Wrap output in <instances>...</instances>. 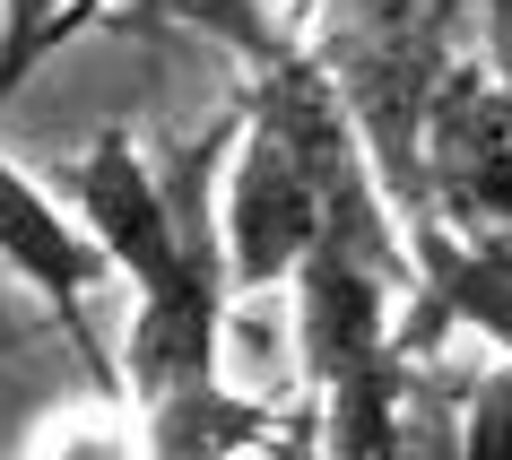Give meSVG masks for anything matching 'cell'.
<instances>
[{
  "instance_id": "obj_4",
  "label": "cell",
  "mask_w": 512,
  "mask_h": 460,
  "mask_svg": "<svg viewBox=\"0 0 512 460\" xmlns=\"http://www.w3.org/2000/svg\"><path fill=\"white\" fill-rule=\"evenodd\" d=\"M417 183H443L460 226H512V87H486V70H460L434 96Z\"/></svg>"
},
{
  "instance_id": "obj_5",
  "label": "cell",
  "mask_w": 512,
  "mask_h": 460,
  "mask_svg": "<svg viewBox=\"0 0 512 460\" xmlns=\"http://www.w3.org/2000/svg\"><path fill=\"white\" fill-rule=\"evenodd\" d=\"M226 261H191L174 287L139 296L131 330H122V382L131 400H157L174 382L217 374V339H226Z\"/></svg>"
},
{
  "instance_id": "obj_7",
  "label": "cell",
  "mask_w": 512,
  "mask_h": 460,
  "mask_svg": "<svg viewBox=\"0 0 512 460\" xmlns=\"http://www.w3.org/2000/svg\"><path fill=\"white\" fill-rule=\"evenodd\" d=\"M287 426H296L287 408L200 374V382H174L157 400H139V460H252Z\"/></svg>"
},
{
  "instance_id": "obj_10",
  "label": "cell",
  "mask_w": 512,
  "mask_h": 460,
  "mask_svg": "<svg viewBox=\"0 0 512 460\" xmlns=\"http://www.w3.org/2000/svg\"><path fill=\"white\" fill-rule=\"evenodd\" d=\"M460 460H512V356L460 391Z\"/></svg>"
},
{
  "instance_id": "obj_12",
  "label": "cell",
  "mask_w": 512,
  "mask_h": 460,
  "mask_svg": "<svg viewBox=\"0 0 512 460\" xmlns=\"http://www.w3.org/2000/svg\"><path fill=\"white\" fill-rule=\"evenodd\" d=\"M35 460H139V434H122L113 417H79V426L44 434V452Z\"/></svg>"
},
{
  "instance_id": "obj_9",
  "label": "cell",
  "mask_w": 512,
  "mask_h": 460,
  "mask_svg": "<svg viewBox=\"0 0 512 460\" xmlns=\"http://www.w3.org/2000/svg\"><path fill=\"white\" fill-rule=\"evenodd\" d=\"M61 35H79V0H0V105L35 79Z\"/></svg>"
},
{
  "instance_id": "obj_1",
  "label": "cell",
  "mask_w": 512,
  "mask_h": 460,
  "mask_svg": "<svg viewBox=\"0 0 512 460\" xmlns=\"http://www.w3.org/2000/svg\"><path fill=\"white\" fill-rule=\"evenodd\" d=\"M61 183H70V217L87 226V244L113 261V278H131V296L174 287L191 261H226L209 217L191 209V191L165 183L157 165L131 148V131H105Z\"/></svg>"
},
{
  "instance_id": "obj_13",
  "label": "cell",
  "mask_w": 512,
  "mask_h": 460,
  "mask_svg": "<svg viewBox=\"0 0 512 460\" xmlns=\"http://www.w3.org/2000/svg\"><path fill=\"white\" fill-rule=\"evenodd\" d=\"M96 9H113V0H79V27H87V18H96Z\"/></svg>"
},
{
  "instance_id": "obj_11",
  "label": "cell",
  "mask_w": 512,
  "mask_h": 460,
  "mask_svg": "<svg viewBox=\"0 0 512 460\" xmlns=\"http://www.w3.org/2000/svg\"><path fill=\"white\" fill-rule=\"evenodd\" d=\"M391 460H460V400L426 365L408 374V417H400V452Z\"/></svg>"
},
{
  "instance_id": "obj_3",
  "label": "cell",
  "mask_w": 512,
  "mask_h": 460,
  "mask_svg": "<svg viewBox=\"0 0 512 460\" xmlns=\"http://www.w3.org/2000/svg\"><path fill=\"white\" fill-rule=\"evenodd\" d=\"M400 261H374L365 244L348 235H313V252L296 261V356H304V382L322 391V382L356 374L365 356L391 348V313H400Z\"/></svg>"
},
{
  "instance_id": "obj_2",
  "label": "cell",
  "mask_w": 512,
  "mask_h": 460,
  "mask_svg": "<svg viewBox=\"0 0 512 460\" xmlns=\"http://www.w3.org/2000/svg\"><path fill=\"white\" fill-rule=\"evenodd\" d=\"M322 235V183L304 174V157L278 131H261L252 113L235 122V174H226V226H217V252H226V296H261V287H287L296 261Z\"/></svg>"
},
{
  "instance_id": "obj_6",
  "label": "cell",
  "mask_w": 512,
  "mask_h": 460,
  "mask_svg": "<svg viewBox=\"0 0 512 460\" xmlns=\"http://www.w3.org/2000/svg\"><path fill=\"white\" fill-rule=\"evenodd\" d=\"M0 261L27 278L61 322H79V304L113 278V261L87 244V226L35 183L27 165H9V157H0Z\"/></svg>"
},
{
  "instance_id": "obj_8",
  "label": "cell",
  "mask_w": 512,
  "mask_h": 460,
  "mask_svg": "<svg viewBox=\"0 0 512 460\" xmlns=\"http://www.w3.org/2000/svg\"><path fill=\"white\" fill-rule=\"evenodd\" d=\"M408 374H417V356L382 348V356H365L356 374L322 382V460H391L400 452Z\"/></svg>"
}]
</instances>
